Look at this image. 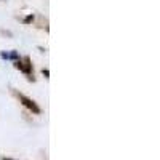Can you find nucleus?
Wrapping results in <instances>:
<instances>
[{
  "label": "nucleus",
  "instance_id": "obj_5",
  "mask_svg": "<svg viewBox=\"0 0 160 160\" xmlns=\"http://www.w3.org/2000/svg\"><path fill=\"white\" fill-rule=\"evenodd\" d=\"M42 72H43V75H45V77H48V75H50V72H48V69H43Z\"/></svg>",
  "mask_w": 160,
  "mask_h": 160
},
{
  "label": "nucleus",
  "instance_id": "obj_2",
  "mask_svg": "<svg viewBox=\"0 0 160 160\" xmlns=\"http://www.w3.org/2000/svg\"><path fill=\"white\" fill-rule=\"evenodd\" d=\"M22 64H24V74L31 75V74H32V64H31V58H29V56H24V58H22Z\"/></svg>",
  "mask_w": 160,
  "mask_h": 160
},
{
  "label": "nucleus",
  "instance_id": "obj_4",
  "mask_svg": "<svg viewBox=\"0 0 160 160\" xmlns=\"http://www.w3.org/2000/svg\"><path fill=\"white\" fill-rule=\"evenodd\" d=\"M32 21H34V15H29V16L24 18V24H29V22H32Z\"/></svg>",
  "mask_w": 160,
  "mask_h": 160
},
{
  "label": "nucleus",
  "instance_id": "obj_6",
  "mask_svg": "<svg viewBox=\"0 0 160 160\" xmlns=\"http://www.w3.org/2000/svg\"><path fill=\"white\" fill-rule=\"evenodd\" d=\"M2 160H15V158H7V157H3Z\"/></svg>",
  "mask_w": 160,
  "mask_h": 160
},
{
  "label": "nucleus",
  "instance_id": "obj_1",
  "mask_svg": "<svg viewBox=\"0 0 160 160\" xmlns=\"http://www.w3.org/2000/svg\"><path fill=\"white\" fill-rule=\"evenodd\" d=\"M18 98H19V101L22 102L24 108H28V109H29L31 112H34V114H40V108L37 106V102H35V101H32L31 98L21 95V93H18Z\"/></svg>",
  "mask_w": 160,
  "mask_h": 160
},
{
  "label": "nucleus",
  "instance_id": "obj_3",
  "mask_svg": "<svg viewBox=\"0 0 160 160\" xmlns=\"http://www.w3.org/2000/svg\"><path fill=\"white\" fill-rule=\"evenodd\" d=\"M8 58H11V59H18L19 55H18L16 51H11V53H8Z\"/></svg>",
  "mask_w": 160,
  "mask_h": 160
}]
</instances>
